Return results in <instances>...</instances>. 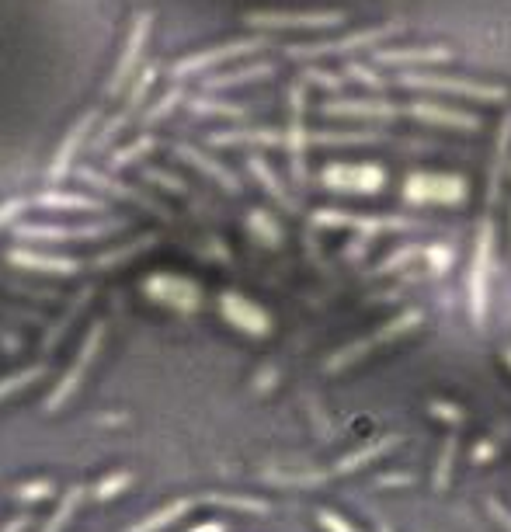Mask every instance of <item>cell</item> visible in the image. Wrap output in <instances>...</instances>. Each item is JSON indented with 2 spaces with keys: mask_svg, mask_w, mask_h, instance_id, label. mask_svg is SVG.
<instances>
[{
  "mask_svg": "<svg viewBox=\"0 0 511 532\" xmlns=\"http://www.w3.org/2000/svg\"><path fill=\"white\" fill-rule=\"evenodd\" d=\"M320 112H324L327 119H369V122H390V119L407 115L400 105L383 101V98H334V101H324Z\"/></svg>",
  "mask_w": 511,
  "mask_h": 532,
  "instance_id": "obj_16",
  "label": "cell"
},
{
  "mask_svg": "<svg viewBox=\"0 0 511 532\" xmlns=\"http://www.w3.org/2000/svg\"><path fill=\"white\" fill-rule=\"evenodd\" d=\"M400 87L407 91H432V94H456V98H470V101H484V105H498L508 101V87L501 84H484V80H470V77H442V74H400Z\"/></svg>",
  "mask_w": 511,
  "mask_h": 532,
  "instance_id": "obj_5",
  "label": "cell"
},
{
  "mask_svg": "<svg viewBox=\"0 0 511 532\" xmlns=\"http://www.w3.org/2000/svg\"><path fill=\"white\" fill-rule=\"evenodd\" d=\"M185 108L195 115V119H209V115H219V119H247V115H251L244 105L213 98V94H192V98L185 101Z\"/></svg>",
  "mask_w": 511,
  "mask_h": 532,
  "instance_id": "obj_28",
  "label": "cell"
},
{
  "mask_svg": "<svg viewBox=\"0 0 511 532\" xmlns=\"http://www.w3.org/2000/svg\"><path fill=\"white\" fill-rule=\"evenodd\" d=\"M407 487V484H414V477H407V473H386V477H379V487Z\"/></svg>",
  "mask_w": 511,
  "mask_h": 532,
  "instance_id": "obj_52",
  "label": "cell"
},
{
  "mask_svg": "<svg viewBox=\"0 0 511 532\" xmlns=\"http://www.w3.org/2000/svg\"><path fill=\"white\" fill-rule=\"evenodd\" d=\"M195 501L181 498V501H171V505H164L160 512H150L143 522H136V526H129L126 532H160V529H171L178 519H185L188 512H192Z\"/></svg>",
  "mask_w": 511,
  "mask_h": 532,
  "instance_id": "obj_30",
  "label": "cell"
},
{
  "mask_svg": "<svg viewBox=\"0 0 511 532\" xmlns=\"http://www.w3.org/2000/svg\"><path fill=\"white\" fill-rule=\"evenodd\" d=\"M470 199V185L459 174L414 171L404 181V202L411 206H463Z\"/></svg>",
  "mask_w": 511,
  "mask_h": 532,
  "instance_id": "obj_6",
  "label": "cell"
},
{
  "mask_svg": "<svg viewBox=\"0 0 511 532\" xmlns=\"http://www.w3.org/2000/svg\"><path fill=\"white\" fill-rule=\"evenodd\" d=\"M143 181L146 185H160L164 192H171V195H188V185L178 178V174H171V171H160V167H143Z\"/></svg>",
  "mask_w": 511,
  "mask_h": 532,
  "instance_id": "obj_37",
  "label": "cell"
},
{
  "mask_svg": "<svg viewBox=\"0 0 511 532\" xmlns=\"http://www.w3.org/2000/svg\"><path fill=\"white\" fill-rule=\"evenodd\" d=\"M414 324H421V313L418 310H407V313H400L397 320H390V324H383V331H376L372 338H362V341H355V345H348L345 352H338L331 362H327V373H334V369H341V366H352L355 359H362L365 352H372L376 345H386L390 338H400V334H407Z\"/></svg>",
  "mask_w": 511,
  "mask_h": 532,
  "instance_id": "obj_19",
  "label": "cell"
},
{
  "mask_svg": "<svg viewBox=\"0 0 511 532\" xmlns=\"http://www.w3.org/2000/svg\"><path fill=\"white\" fill-rule=\"evenodd\" d=\"M35 206L39 209H53V213H105L108 202L94 199V195H80V192H63V188H46V192L35 195Z\"/></svg>",
  "mask_w": 511,
  "mask_h": 532,
  "instance_id": "obj_24",
  "label": "cell"
},
{
  "mask_svg": "<svg viewBox=\"0 0 511 532\" xmlns=\"http://www.w3.org/2000/svg\"><path fill=\"white\" fill-rule=\"evenodd\" d=\"M313 227L331 230V227H348L359 230V237H376V233L386 230H418V220H404V216H362V213H345V209H317L310 216Z\"/></svg>",
  "mask_w": 511,
  "mask_h": 532,
  "instance_id": "obj_11",
  "label": "cell"
},
{
  "mask_svg": "<svg viewBox=\"0 0 511 532\" xmlns=\"http://www.w3.org/2000/svg\"><path fill=\"white\" fill-rule=\"evenodd\" d=\"M77 178H80V181H87V185H91L94 192L105 195V199L133 202V206L150 209V213H157V216H164V220H171V209H167L164 202L150 199V195L140 192V188H133V185H122V181H115L112 174H101V171H94V167H77Z\"/></svg>",
  "mask_w": 511,
  "mask_h": 532,
  "instance_id": "obj_15",
  "label": "cell"
},
{
  "mask_svg": "<svg viewBox=\"0 0 511 532\" xmlns=\"http://www.w3.org/2000/svg\"><path fill=\"white\" fill-rule=\"evenodd\" d=\"M487 512L494 515V522H498L501 529L511 532V512H508L505 505H501V501H487Z\"/></svg>",
  "mask_w": 511,
  "mask_h": 532,
  "instance_id": "obj_50",
  "label": "cell"
},
{
  "mask_svg": "<svg viewBox=\"0 0 511 532\" xmlns=\"http://www.w3.org/2000/svg\"><path fill=\"white\" fill-rule=\"evenodd\" d=\"M411 119L425 122V126H435V129H459V133H477L484 122H480V115L473 112H463V108H452V105H438V101H411V105L404 108Z\"/></svg>",
  "mask_w": 511,
  "mask_h": 532,
  "instance_id": "obj_17",
  "label": "cell"
},
{
  "mask_svg": "<svg viewBox=\"0 0 511 532\" xmlns=\"http://www.w3.org/2000/svg\"><path fill=\"white\" fill-rule=\"evenodd\" d=\"M268 46H272V35L258 32V35H244V39H230V42H219V46L199 49V53L181 56L178 63H171V80H174V84H181V80L209 74V70L223 67V63L244 60V56H254V53H261V49H268Z\"/></svg>",
  "mask_w": 511,
  "mask_h": 532,
  "instance_id": "obj_2",
  "label": "cell"
},
{
  "mask_svg": "<svg viewBox=\"0 0 511 532\" xmlns=\"http://www.w3.org/2000/svg\"><path fill=\"white\" fill-rule=\"evenodd\" d=\"M494 453H498L494 442H480V446L473 449V463H487V459H494Z\"/></svg>",
  "mask_w": 511,
  "mask_h": 532,
  "instance_id": "obj_51",
  "label": "cell"
},
{
  "mask_svg": "<svg viewBox=\"0 0 511 532\" xmlns=\"http://www.w3.org/2000/svg\"><path fill=\"white\" fill-rule=\"evenodd\" d=\"M404 32V25L390 21V25H379V28H362V32L352 35H338V39H320V42H296V46H286V60L296 63H317L324 56H352L362 53V49H383L390 46L393 35Z\"/></svg>",
  "mask_w": 511,
  "mask_h": 532,
  "instance_id": "obj_1",
  "label": "cell"
},
{
  "mask_svg": "<svg viewBox=\"0 0 511 532\" xmlns=\"http://www.w3.org/2000/svg\"><path fill=\"white\" fill-rule=\"evenodd\" d=\"M386 167L383 164H327L320 171V185L327 192H345V195H379L386 188Z\"/></svg>",
  "mask_w": 511,
  "mask_h": 532,
  "instance_id": "obj_7",
  "label": "cell"
},
{
  "mask_svg": "<svg viewBox=\"0 0 511 532\" xmlns=\"http://www.w3.org/2000/svg\"><path fill=\"white\" fill-rule=\"evenodd\" d=\"M157 74H160V63H146V67L136 74V80L129 84V94H126V112H140L143 108V101H146V94H150V87H153V80H157Z\"/></svg>",
  "mask_w": 511,
  "mask_h": 532,
  "instance_id": "obj_36",
  "label": "cell"
},
{
  "mask_svg": "<svg viewBox=\"0 0 511 532\" xmlns=\"http://www.w3.org/2000/svg\"><path fill=\"white\" fill-rule=\"evenodd\" d=\"M317 522H320V526H324L327 532H359V529L352 526V522L341 519L338 512H327V508H320V512H317Z\"/></svg>",
  "mask_w": 511,
  "mask_h": 532,
  "instance_id": "obj_48",
  "label": "cell"
},
{
  "mask_svg": "<svg viewBox=\"0 0 511 532\" xmlns=\"http://www.w3.org/2000/svg\"><path fill=\"white\" fill-rule=\"evenodd\" d=\"M275 63L272 60H261V63H247V67L237 70H226V74H213L202 80V91L216 94V91H230V87H244V84H258V80H272L275 77Z\"/></svg>",
  "mask_w": 511,
  "mask_h": 532,
  "instance_id": "obj_23",
  "label": "cell"
},
{
  "mask_svg": "<svg viewBox=\"0 0 511 532\" xmlns=\"http://www.w3.org/2000/svg\"><path fill=\"white\" fill-rule=\"evenodd\" d=\"M46 373L42 366H32V369H25V373H14V376H7L4 383H0V400L4 397H11L14 390H21V386H28L32 380H39V376Z\"/></svg>",
  "mask_w": 511,
  "mask_h": 532,
  "instance_id": "obj_45",
  "label": "cell"
},
{
  "mask_svg": "<svg viewBox=\"0 0 511 532\" xmlns=\"http://www.w3.org/2000/svg\"><path fill=\"white\" fill-rule=\"evenodd\" d=\"M84 494H87V487L73 484L70 491L60 498V505H56L53 519H46V526H42V532H63V529H67V522L73 519V515H77V508H80V501H84Z\"/></svg>",
  "mask_w": 511,
  "mask_h": 532,
  "instance_id": "obj_35",
  "label": "cell"
},
{
  "mask_svg": "<svg viewBox=\"0 0 511 532\" xmlns=\"http://www.w3.org/2000/svg\"><path fill=\"white\" fill-rule=\"evenodd\" d=\"M505 362H511V348H505Z\"/></svg>",
  "mask_w": 511,
  "mask_h": 532,
  "instance_id": "obj_56",
  "label": "cell"
},
{
  "mask_svg": "<svg viewBox=\"0 0 511 532\" xmlns=\"http://www.w3.org/2000/svg\"><path fill=\"white\" fill-rule=\"evenodd\" d=\"M219 313L230 320V327H237V331H244V334H254V338L272 334V317H268L258 303L247 300V296H240V293L219 296Z\"/></svg>",
  "mask_w": 511,
  "mask_h": 532,
  "instance_id": "obj_18",
  "label": "cell"
},
{
  "mask_svg": "<svg viewBox=\"0 0 511 532\" xmlns=\"http://www.w3.org/2000/svg\"><path fill=\"white\" fill-rule=\"evenodd\" d=\"M188 532H226V526H223V522H202V526H195Z\"/></svg>",
  "mask_w": 511,
  "mask_h": 532,
  "instance_id": "obj_54",
  "label": "cell"
},
{
  "mask_svg": "<svg viewBox=\"0 0 511 532\" xmlns=\"http://www.w3.org/2000/svg\"><path fill=\"white\" fill-rule=\"evenodd\" d=\"M129 220H98L87 227H60V223H18L14 237L25 244H60V240H101L108 233L126 230Z\"/></svg>",
  "mask_w": 511,
  "mask_h": 532,
  "instance_id": "obj_10",
  "label": "cell"
},
{
  "mask_svg": "<svg viewBox=\"0 0 511 532\" xmlns=\"http://www.w3.org/2000/svg\"><path fill=\"white\" fill-rule=\"evenodd\" d=\"M432 411H435V418L452 421V425H459V421H463V411H459L456 404H445V400H435V404H432Z\"/></svg>",
  "mask_w": 511,
  "mask_h": 532,
  "instance_id": "obj_49",
  "label": "cell"
},
{
  "mask_svg": "<svg viewBox=\"0 0 511 532\" xmlns=\"http://www.w3.org/2000/svg\"><path fill=\"white\" fill-rule=\"evenodd\" d=\"M143 293L150 296L153 303H164L181 313H195L202 306V289L195 286L192 279H185V275L157 272L143 282Z\"/></svg>",
  "mask_w": 511,
  "mask_h": 532,
  "instance_id": "obj_13",
  "label": "cell"
},
{
  "mask_svg": "<svg viewBox=\"0 0 511 532\" xmlns=\"http://www.w3.org/2000/svg\"><path fill=\"white\" fill-rule=\"evenodd\" d=\"M247 230L258 237V244H265V247H279L282 244V223L275 220L268 209H251V216H247Z\"/></svg>",
  "mask_w": 511,
  "mask_h": 532,
  "instance_id": "obj_32",
  "label": "cell"
},
{
  "mask_svg": "<svg viewBox=\"0 0 511 532\" xmlns=\"http://www.w3.org/2000/svg\"><path fill=\"white\" fill-rule=\"evenodd\" d=\"M94 126H98V108H91V112H84L77 122L67 129V136L60 140V147L53 150V157H49V167H46V178L53 181V185H60V181H67L73 174V160H77L80 147H84L87 133H94Z\"/></svg>",
  "mask_w": 511,
  "mask_h": 532,
  "instance_id": "obj_14",
  "label": "cell"
},
{
  "mask_svg": "<svg viewBox=\"0 0 511 532\" xmlns=\"http://www.w3.org/2000/svg\"><path fill=\"white\" fill-rule=\"evenodd\" d=\"M397 446H400L397 435H386V439L372 442V446H362V449H355V453L341 456V459H338V466H334V473H355V470H359V466L376 463V459H383L386 453H390V449H397Z\"/></svg>",
  "mask_w": 511,
  "mask_h": 532,
  "instance_id": "obj_29",
  "label": "cell"
},
{
  "mask_svg": "<svg viewBox=\"0 0 511 532\" xmlns=\"http://www.w3.org/2000/svg\"><path fill=\"white\" fill-rule=\"evenodd\" d=\"M28 209V199H4L0 202V230L4 227H18L21 216Z\"/></svg>",
  "mask_w": 511,
  "mask_h": 532,
  "instance_id": "obj_46",
  "label": "cell"
},
{
  "mask_svg": "<svg viewBox=\"0 0 511 532\" xmlns=\"http://www.w3.org/2000/svg\"><path fill=\"white\" fill-rule=\"evenodd\" d=\"M28 526H32V519H28V515H18V519H11L0 532H25Z\"/></svg>",
  "mask_w": 511,
  "mask_h": 532,
  "instance_id": "obj_53",
  "label": "cell"
},
{
  "mask_svg": "<svg viewBox=\"0 0 511 532\" xmlns=\"http://www.w3.org/2000/svg\"><path fill=\"white\" fill-rule=\"evenodd\" d=\"M414 258H425V247H421V244H407V247H400V251H393L390 258H386L383 265L376 268V275H390L393 268H397V272H400V268H404L407 261H414Z\"/></svg>",
  "mask_w": 511,
  "mask_h": 532,
  "instance_id": "obj_40",
  "label": "cell"
},
{
  "mask_svg": "<svg viewBox=\"0 0 511 532\" xmlns=\"http://www.w3.org/2000/svg\"><path fill=\"white\" fill-rule=\"evenodd\" d=\"M157 147H160V140H157V136L143 133L136 143H129V147H122V150H115V153H112V160H108V171H126V167L140 164V160L146 157V153H153Z\"/></svg>",
  "mask_w": 511,
  "mask_h": 532,
  "instance_id": "obj_33",
  "label": "cell"
},
{
  "mask_svg": "<svg viewBox=\"0 0 511 532\" xmlns=\"http://www.w3.org/2000/svg\"><path fill=\"white\" fill-rule=\"evenodd\" d=\"M101 341H105V324L98 320V324L91 327V334L84 338V345H80V352H77V359H73V366L67 369V373H63V380L56 383V390L46 397V411H49V414L60 411V407L73 397V393L80 390V383H84L87 369L94 366V355H98Z\"/></svg>",
  "mask_w": 511,
  "mask_h": 532,
  "instance_id": "obj_12",
  "label": "cell"
},
{
  "mask_svg": "<svg viewBox=\"0 0 511 532\" xmlns=\"http://www.w3.org/2000/svg\"><path fill=\"white\" fill-rule=\"evenodd\" d=\"M348 21L345 11H247L244 25L254 32H331Z\"/></svg>",
  "mask_w": 511,
  "mask_h": 532,
  "instance_id": "obj_4",
  "label": "cell"
},
{
  "mask_svg": "<svg viewBox=\"0 0 511 532\" xmlns=\"http://www.w3.org/2000/svg\"><path fill=\"white\" fill-rule=\"evenodd\" d=\"M153 244H157V233L146 230V233H140V237L129 240V244L112 247V251H105V254H98V258H91V261H87V268H98V272H108V268H119V265H126L129 258H136V254L150 251Z\"/></svg>",
  "mask_w": 511,
  "mask_h": 532,
  "instance_id": "obj_27",
  "label": "cell"
},
{
  "mask_svg": "<svg viewBox=\"0 0 511 532\" xmlns=\"http://www.w3.org/2000/svg\"><path fill=\"white\" fill-rule=\"evenodd\" d=\"M209 147H286V133L279 129H226L209 136Z\"/></svg>",
  "mask_w": 511,
  "mask_h": 532,
  "instance_id": "obj_26",
  "label": "cell"
},
{
  "mask_svg": "<svg viewBox=\"0 0 511 532\" xmlns=\"http://www.w3.org/2000/svg\"><path fill=\"white\" fill-rule=\"evenodd\" d=\"M306 84L296 80L289 84V126H286V153H289V171H292V185L303 188L306 185V150L313 147L310 133H306Z\"/></svg>",
  "mask_w": 511,
  "mask_h": 532,
  "instance_id": "obj_9",
  "label": "cell"
},
{
  "mask_svg": "<svg viewBox=\"0 0 511 532\" xmlns=\"http://www.w3.org/2000/svg\"><path fill=\"white\" fill-rule=\"evenodd\" d=\"M56 484L53 480H28V484H18L14 498L18 501H42V498H53Z\"/></svg>",
  "mask_w": 511,
  "mask_h": 532,
  "instance_id": "obj_44",
  "label": "cell"
},
{
  "mask_svg": "<svg viewBox=\"0 0 511 532\" xmlns=\"http://www.w3.org/2000/svg\"><path fill=\"white\" fill-rule=\"evenodd\" d=\"M174 157L185 160V164H192L195 171H202L209 181H216L223 192H230V195L240 192V178H237V174H233L230 167L219 164V160L209 157V153H202L199 147H188V143H174Z\"/></svg>",
  "mask_w": 511,
  "mask_h": 532,
  "instance_id": "obj_22",
  "label": "cell"
},
{
  "mask_svg": "<svg viewBox=\"0 0 511 532\" xmlns=\"http://www.w3.org/2000/svg\"><path fill=\"white\" fill-rule=\"evenodd\" d=\"M452 459H456V435H452V439H445V446H442V456H438V470H435V491H445V487H449Z\"/></svg>",
  "mask_w": 511,
  "mask_h": 532,
  "instance_id": "obj_41",
  "label": "cell"
},
{
  "mask_svg": "<svg viewBox=\"0 0 511 532\" xmlns=\"http://www.w3.org/2000/svg\"><path fill=\"white\" fill-rule=\"evenodd\" d=\"M150 32H153V14L150 11H136L133 25H129V39H126V46H122V53H119V63L112 67V77H108V84H105L108 98L122 94V87H129L136 80V74H140V60H143V49H146Z\"/></svg>",
  "mask_w": 511,
  "mask_h": 532,
  "instance_id": "obj_8",
  "label": "cell"
},
{
  "mask_svg": "<svg viewBox=\"0 0 511 532\" xmlns=\"http://www.w3.org/2000/svg\"><path fill=\"white\" fill-rule=\"evenodd\" d=\"M206 501H216V505H230V508H247V512H268L265 501H254V498H226V494H209Z\"/></svg>",
  "mask_w": 511,
  "mask_h": 532,
  "instance_id": "obj_47",
  "label": "cell"
},
{
  "mask_svg": "<svg viewBox=\"0 0 511 532\" xmlns=\"http://www.w3.org/2000/svg\"><path fill=\"white\" fill-rule=\"evenodd\" d=\"M258 386H261V390H268V386H275V369H265V373L258 376Z\"/></svg>",
  "mask_w": 511,
  "mask_h": 532,
  "instance_id": "obj_55",
  "label": "cell"
},
{
  "mask_svg": "<svg viewBox=\"0 0 511 532\" xmlns=\"http://www.w3.org/2000/svg\"><path fill=\"white\" fill-rule=\"evenodd\" d=\"M425 261H428V268H432V275L449 272V265L456 261V247H452V244H428L425 247Z\"/></svg>",
  "mask_w": 511,
  "mask_h": 532,
  "instance_id": "obj_38",
  "label": "cell"
},
{
  "mask_svg": "<svg viewBox=\"0 0 511 532\" xmlns=\"http://www.w3.org/2000/svg\"><path fill=\"white\" fill-rule=\"evenodd\" d=\"M129 480H133V473H112V477H105L98 487H94V498H101V501H112V498H119V491H126L129 487Z\"/></svg>",
  "mask_w": 511,
  "mask_h": 532,
  "instance_id": "obj_43",
  "label": "cell"
},
{
  "mask_svg": "<svg viewBox=\"0 0 511 532\" xmlns=\"http://www.w3.org/2000/svg\"><path fill=\"white\" fill-rule=\"evenodd\" d=\"M185 101H188L185 87H181V84H171V87H167V91L160 94V98L153 101V105H150V108H146V112H143V129L157 126L160 119H167V115H171V112H174V108H178V105H185Z\"/></svg>",
  "mask_w": 511,
  "mask_h": 532,
  "instance_id": "obj_34",
  "label": "cell"
},
{
  "mask_svg": "<svg viewBox=\"0 0 511 532\" xmlns=\"http://www.w3.org/2000/svg\"><path fill=\"white\" fill-rule=\"evenodd\" d=\"M449 46H383L372 53L376 67H428V63H449Z\"/></svg>",
  "mask_w": 511,
  "mask_h": 532,
  "instance_id": "obj_20",
  "label": "cell"
},
{
  "mask_svg": "<svg viewBox=\"0 0 511 532\" xmlns=\"http://www.w3.org/2000/svg\"><path fill=\"white\" fill-rule=\"evenodd\" d=\"M7 265L35 275H77L84 268V261L63 258V254H42L32 251V247H14V251H7Z\"/></svg>",
  "mask_w": 511,
  "mask_h": 532,
  "instance_id": "obj_21",
  "label": "cell"
},
{
  "mask_svg": "<svg viewBox=\"0 0 511 532\" xmlns=\"http://www.w3.org/2000/svg\"><path fill=\"white\" fill-rule=\"evenodd\" d=\"M491 268H494V220L480 223L477 247H473L470 275H466V296H470V320L477 327L487 324V303H491Z\"/></svg>",
  "mask_w": 511,
  "mask_h": 532,
  "instance_id": "obj_3",
  "label": "cell"
},
{
  "mask_svg": "<svg viewBox=\"0 0 511 532\" xmlns=\"http://www.w3.org/2000/svg\"><path fill=\"white\" fill-rule=\"evenodd\" d=\"M345 77L348 80H359L362 87H372V91H383V87H386V80L379 77V70L376 67H365V63H348Z\"/></svg>",
  "mask_w": 511,
  "mask_h": 532,
  "instance_id": "obj_42",
  "label": "cell"
},
{
  "mask_svg": "<svg viewBox=\"0 0 511 532\" xmlns=\"http://www.w3.org/2000/svg\"><path fill=\"white\" fill-rule=\"evenodd\" d=\"M508 147H511V112L501 119V136L491 160V181H487V202H494L501 192V178H505V167H508Z\"/></svg>",
  "mask_w": 511,
  "mask_h": 532,
  "instance_id": "obj_31",
  "label": "cell"
},
{
  "mask_svg": "<svg viewBox=\"0 0 511 532\" xmlns=\"http://www.w3.org/2000/svg\"><path fill=\"white\" fill-rule=\"evenodd\" d=\"M247 171L254 174V181H258V185L265 188V192L272 195V199L279 202V206L286 209V213H299V199L289 192L286 185H282L279 174L272 171V164H268V160L261 157V153H251V157H247Z\"/></svg>",
  "mask_w": 511,
  "mask_h": 532,
  "instance_id": "obj_25",
  "label": "cell"
},
{
  "mask_svg": "<svg viewBox=\"0 0 511 532\" xmlns=\"http://www.w3.org/2000/svg\"><path fill=\"white\" fill-rule=\"evenodd\" d=\"M303 84L313 87H324V91H341L348 84L345 74H331V70H320V67H306L303 70Z\"/></svg>",
  "mask_w": 511,
  "mask_h": 532,
  "instance_id": "obj_39",
  "label": "cell"
}]
</instances>
